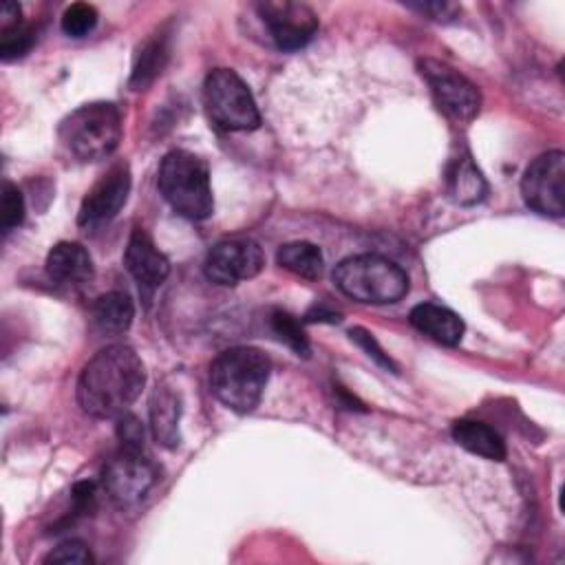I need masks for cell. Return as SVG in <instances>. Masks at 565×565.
Masks as SVG:
<instances>
[{
    "label": "cell",
    "instance_id": "3",
    "mask_svg": "<svg viewBox=\"0 0 565 565\" xmlns=\"http://www.w3.org/2000/svg\"><path fill=\"white\" fill-rule=\"evenodd\" d=\"M157 185L170 207L190 221H203L214 210L210 168L190 150H170L161 159Z\"/></svg>",
    "mask_w": 565,
    "mask_h": 565
},
{
    "label": "cell",
    "instance_id": "14",
    "mask_svg": "<svg viewBox=\"0 0 565 565\" xmlns=\"http://www.w3.org/2000/svg\"><path fill=\"white\" fill-rule=\"evenodd\" d=\"M46 274L60 285H79L93 276V258L79 245L71 241L55 243L46 254Z\"/></svg>",
    "mask_w": 565,
    "mask_h": 565
},
{
    "label": "cell",
    "instance_id": "18",
    "mask_svg": "<svg viewBox=\"0 0 565 565\" xmlns=\"http://www.w3.org/2000/svg\"><path fill=\"white\" fill-rule=\"evenodd\" d=\"M93 324L99 333L106 335H119L128 331L132 318H135V305L128 294L124 291H108L95 298L90 307Z\"/></svg>",
    "mask_w": 565,
    "mask_h": 565
},
{
    "label": "cell",
    "instance_id": "12",
    "mask_svg": "<svg viewBox=\"0 0 565 565\" xmlns=\"http://www.w3.org/2000/svg\"><path fill=\"white\" fill-rule=\"evenodd\" d=\"M130 192V170L126 163H115L102 179L86 192L79 212L77 223L79 227L95 230L113 221L119 210L124 207Z\"/></svg>",
    "mask_w": 565,
    "mask_h": 565
},
{
    "label": "cell",
    "instance_id": "27",
    "mask_svg": "<svg viewBox=\"0 0 565 565\" xmlns=\"http://www.w3.org/2000/svg\"><path fill=\"white\" fill-rule=\"evenodd\" d=\"M349 335H351V340H353L358 347H362V349L366 351V355L373 358L380 366H384V369H388V371H393V373L397 371V366L393 364V360L388 358V353H384V349L377 344V340H375L369 331L355 327V329L349 331Z\"/></svg>",
    "mask_w": 565,
    "mask_h": 565
},
{
    "label": "cell",
    "instance_id": "16",
    "mask_svg": "<svg viewBox=\"0 0 565 565\" xmlns=\"http://www.w3.org/2000/svg\"><path fill=\"white\" fill-rule=\"evenodd\" d=\"M452 439L468 452L492 461H503L508 452L503 437L492 426L475 419H457L452 424Z\"/></svg>",
    "mask_w": 565,
    "mask_h": 565
},
{
    "label": "cell",
    "instance_id": "6",
    "mask_svg": "<svg viewBox=\"0 0 565 565\" xmlns=\"http://www.w3.org/2000/svg\"><path fill=\"white\" fill-rule=\"evenodd\" d=\"M203 104L210 121L227 132L254 130L260 124L256 102L247 84L230 68H214L203 84Z\"/></svg>",
    "mask_w": 565,
    "mask_h": 565
},
{
    "label": "cell",
    "instance_id": "24",
    "mask_svg": "<svg viewBox=\"0 0 565 565\" xmlns=\"http://www.w3.org/2000/svg\"><path fill=\"white\" fill-rule=\"evenodd\" d=\"M95 24H97V11L86 2H75L66 7V11L62 13V31L71 38H82L90 33Z\"/></svg>",
    "mask_w": 565,
    "mask_h": 565
},
{
    "label": "cell",
    "instance_id": "15",
    "mask_svg": "<svg viewBox=\"0 0 565 565\" xmlns=\"http://www.w3.org/2000/svg\"><path fill=\"white\" fill-rule=\"evenodd\" d=\"M408 318L417 331H422L424 335L446 347H455L463 338V322L448 307H441L435 302H422L411 309Z\"/></svg>",
    "mask_w": 565,
    "mask_h": 565
},
{
    "label": "cell",
    "instance_id": "11",
    "mask_svg": "<svg viewBox=\"0 0 565 565\" xmlns=\"http://www.w3.org/2000/svg\"><path fill=\"white\" fill-rule=\"evenodd\" d=\"M256 9L269 31V38L280 51L302 49L318 29L316 13L302 2L269 0L260 2Z\"/></svg>",
    "mask_w": 565,
    "mask_h": 565
},
{
    "label": "cell",
    "instance_id": "13",
    "mask_svg": "<svg viewBox=\"0 0 565 565\" xmlns=\"http://www.w3.org/2000/svg\"><path fill=\"white\" fill-rule=\"evenodd\" d=\"M124 265L146 296H150L170 274L168 258L157 249L143 227H132L124 252Z\"/></svg>",
    "mask_w": 565,
    "mask_h": 565
},
{
    "label": "cell",
    "instance_id": "10",
    "mask_svg": "<svg viewBox=\"0 0 565 565\" xmlns=\"http://www.w3.org/2000/svg\"><path fill=\"white\" fill-rule=\"evenodd\" d=\"M265 254L252 238H227L216 243L205 256V276L216 285H238L260 274Z\"/></svg>",
    "mask_w": 565,
    "mask_h": 565
},
{
    "label": "cell",
    "instance_id": "7",
    "mask_svg": "<svg viewBox=\"0 0 565 565\" xmlns=\"http://www.w3.org/2000/svg\"><path fill=\"white\" fill-rule=\"evenodd\" d=\"M419 73L426 79L437 108L457 124H468L479 115L481 93L459 71L439 60H422Z\"/></svg>",
    "mask_w": 565,
    "mask_h": 565
},
{
    "label": "cell",
    "instance_id": "8",
    "mask_svg": "<svg viewBox=\"0 0 565 565\" xmlns=\"http://www.w3.org/2000/svg\"><path fill=\"white\" fill-rule=\"evenodd\" d=\"M521 194L527 207L543 216L565 212V154L550 150L539 154L521 177Z\"/></svg>",
    "mask_w": 565,
    "mask_h": 565
},
{
    "label": "cell",
    "instance_id": "26",
    "mask_svg": "<svg viewBox=\"0 0 565 565\" xmlns=\"http://www.w3.org/2000/svg\"><path fill=\"white\" fill-rule=\"evenodd\" d=\"M93 554L88 550L86 543L82 541H64L60 543L55 550H51L46 556H44V563H79V565H86V563H93Z\"/></svg>",
    "mask_w": 565,
    "mask_h": 565
},
{
    "label": "cell",
    "instance_id": "21",
    "mask_svg": "<svg viewBox=\"0 0 565 565\" xmlns=\"http://www.w3.org/2000/svg\"><path fill=\"white\" fill-rule=\"evenodd\" d=\"M276 260L282 269H287L300 278H307V280L320 278L322 267H324L320 247L309 241H294V243L280 245L276 252Z\"/></svg>",
    "mask_w": 565,
    "mask_h": 565
},
{
    "label": "cell",
    "instance_id": "19",
    "mask_svg": "<svg viewBox=\"0 0 565 565\" xmlns=\"http://www.w3.org/2000/svg\"><path fill=\"white\" fill-rule=\"evenodd\" d=\"M448 192L459 205H475L483 201L488 185L481 170L477 168L468 152L452 159L448 168Z\"/></svg>",
    "mask_w": 565,
    "mask_h": 565
},
{
    "label": "cell",
    "instance_id": "17",
    "mask_svg": "<svg viewBox=\"0 0 565 565\" xmlns=\"http://www.w3.org/2000/svg\"><path fill=\"white\" fill-rule=\"evenodd\" d=\"M179 419H181V397L168 386H161L152 393L150 399V426L154 439L174 448L179 444Z\"/></svg>",
    "mask_w": 565,
    "mask_h": 565
},
{
    "label": "cell",
    "instance_id": "20",
    "mask_svg": "<svg viewBox=\"0 0 565 565\" xmlns=\"http://www.w3.org/2000/svg\"><path fill=\"white\" fill-rule=\"evenodd\" d=\"M166 62H168V38L163 31H159L141 44V49L135 57V66H132L128 86L132 90L148 88L161 75Z\"/></svg>",
    "mask_w": 565,
    "mask_h": 565
},
{
    "label": "cell",
    "instance_id": "4",
    "mask_svg": "<svg viewBox=\"0 0 565 565\" xmlns=\"http://www.w3.org/2000/svg\"><path fill=\"white\" fill-rule=\"evenodd\" d=\"M57 137L79 161L106 159L121 141L119 108L113 102L84 104L60 121Z\"/></svg>",
    "mask_w": 565,
    "mask_h": 565
},
{
    "label": "cell",
    "instance_id": "30",
    "mask_svg": "<svg viewBox=\"0 0 565 565\" xmlns=\"http://www.w3.org/2000/svg\"><path fill=\"white\" fill-rule=\"evenodd\" d=\"M71 499H73V512L75 514H84L93 505V501H95V483L93 481L75 483Z\"/></svg>",
    "mask_w": 565,
    "mask_h": 565
},
{
    "label": "cell",
    "instance_id": "28",
    "mask_svg": "<svg viewBox=\"0 0 565 565\" xmlns=\"http://www.w3.org/2000/svg\"><path fill=\"white\" fill-rule=\"evenodd\" d=\"M117 419H119L117 435L121 439V446L132 448V450H141V446H143V426L139 424V419L130 413H124Z\"/></svg>",
    "mask_w": 565,
    "mask_h": 565
},
{
    "label": "cell",
    "instance_id": "1",
    "mask_svg": "<svg viewBox=\"0 0 565 565\" xmlns=\"http://www.w3.org/2000/svg\"><path fill=\"white\" fill-rule=\"evenodd\" d=\"M146 384V369L135 349L110 344L99 349L82 369L77 402L97 419H117L135 404Z\"/></svg>",
    "mask_w": 565,
    "mask_h": 565
},
{
    "label": "cell",
    "instance_id": "5",
    "mask_svg": "<svg viewBox=\"0 0 565 565\" xmlns=\"http://www.w3.org/2000/svg\"><path fill=\"white\" fill-rule=\"evenodd\" d=\"M333 282L344 296L371 305L397 302L408 291L406 271L391 258L377 254L344 258L333 269Z\"/></svg>",
    "mask_w": 565,
    "mask_h": 565
},
{
    "label": "cell",
    "instance_id": "22",
    "mask_svg": "<svg viewBox=\"0 0 565 565\" xmlns=\"http://www.w3.org/2000/svg\"><path fill=\"white\" fill-rule=\"evenodd\" d=\"M271 331L280 342H285L296 355H309V340L302 324L287 311L276 309L271 313Z\"/></svg>",
    "mask_w": 565,
    "mask_h": 565
},
{
    "label": "cell",
    "instance_id": "31",
    "mask_svg": "<svg viewBox=\"0 0 565 565\" xmlns=\"http://www.w3.org/2000/svg\"><path fill=\"white\" fill-rule=\"evenodd\" d=\"M316 320H327V322H340V313L338 311H327L322 307H313L307 313V322H316Z\"/></svg>",
    "mask_w": 565,
    "mask_h": 565
},
{
    "label": "cell",
    "instance_id": "9",
    "mask_svg": "<svg viewBox=\"0 0 565 565\" xmlns=\"http://www.w3.org/2000/svg\"><path fill=\"white\" fill-rule=\"evenodd\" d=\"M157 481L154 466L141 455V450L124 448L104 466L102 486L110 501L121 508L137 505L146 499Z\"/></svg>",
    "mask_w": 565,
    "mask_h": 565
},
{
    "label": "cell",
    "instance_id": "25",
    "mask_svg": "<svg viewBox=\"0 0 565 565\" xmlns=\"http://www.w3.org/2000/svg\"><path fill=\"white\" fill-rule=\"evenodd\" d=\"M24 221V196L18 185L4 181L2 185V205H0V223L4 232H11Z\"/></svg>",
    "mask_w": 565,
    "mask_h": 565
},
{
    "label": "cell",
    "instance_id": "23",
    "mask_svg": "<svg viewBox=\"0 0 565 565\" xmlns=\"http://www.w3.org/2000/svg\"><path fill=\"white\" fill-rule=\"evenodd\" d=\"M33 38H35L33 29L24 22H18L9 29H2L0 31V57L4 62H9V60H15V57L24 55L31 49Z\"/></svg>",
    "mask_w": 565,
    "mask_h": 565
},
{
    "label": "cell",
    "instance_id": "29",
    "mask_svg": "<svg viewBox=\"0 0 565 565\" xmlns=\"http://www.w3.org/2000/svg\"><path fill=\"white\" fill-rule=\"evenodd\" d=\"M411 9H415L419 13H426L433 20H439V22L452 20L459 11V7L450 4V2H419V4H411Z\"/></svg>",
    "mask_w": 565,
    "mask_h": 565
},
{
    "label": "cell",
    "instance_id": "2",
    "mask_svg": "<svg viewBox=\"0 0 565 565\" xmlns=\"http://www.w3.org/2000/svg\"><path fill=\"white\" fill-rule=\"evenodd\" d=\"M269 358L254 347H232L210 366L214 397L236 413H249L263 397L269 380Z\"/></svg>",
    "mask_w": 565,
    "mask_h": 565
}]
</instances>
